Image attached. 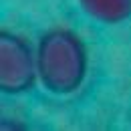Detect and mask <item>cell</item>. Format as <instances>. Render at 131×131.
I'll return each instance as SVG.
<instances>
[{"label":"cell","instance_id":"cell-1","mask_svg":"<svg viewBox=\"0 0 131 131\" xmlns=\"http://www.w3.org/2000/svg\"><path fill=\"white\" fill-rule=\"evenodd\" d=\"M36 67L42 87L52 95H71L81 89L89 71V54L83 38L65 26L50 28L36 47Z\"/></svg>","mask_w":131,"mask_h":131},{"label":"cell","instance_id":"cell-2","mask_svg":"<svg viewBox=\"0 0 131 131\" xmlns=\"http://www.w3.org/2000/svg\"><path fill=\"white\" fill-rule=\"evenodd\" d=\"M38 79L36 52L26 38L14 32H0V89L6 95H20L34 87Z\"/></svg>","mask_w":131,"mask_h":131},{"label":"cell","instance_id":"cell-3","mask_svg":"<svg viewBox=\"0 0 131 131\" xmlns=\"http://www.w3.org/2000/svg\"><path fill=\"white\" fill-rule=\"evenodd\" d=\"M79 6L103 24H119L131 16V0H79Z\"/></svg>","mask_w":131,"mask_h":131}]
</instances>
